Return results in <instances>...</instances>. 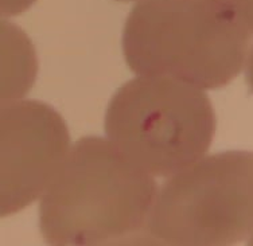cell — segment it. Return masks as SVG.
Returning <instances> with one entry per match:
<instances>
[{
  "label": "cell",
  "instance_id": "obj_1",
  "mask_svg": "<svg viewBox=\"0 0 253 246\" xmlns=\"http://www.w3.org/2000/svg\"><path fill=\"white\" fill-rule=\"evenodd\" d=\"M148 172L98 136L80 139L44 191L39 229L50 245H113L144 237L155 201Z\"/></svg>",
  "mask_w": 253,
  "mask_h": 246
},
{
  "label": "cell",
  "instance_id": "obj_2",
  "mask_svg": "<svg viewBox=\"0 0 253 246\" xmlns=\"http://www.w3.org/2000/svg\"><path fill=\"white\" fill-rule=\"evenodd\" d=\"M251 34L221 0H143L123 31V53L139 76H169L201 89L239 76Z\"/></svg>",
  "mask_w": 253,
  "mask_h": 246
},
{
  "label": "cell",
  "instance_id": "obj_3",
  "mask_svg": "<svg viewBox=\"0 0 253 246\" xmlns=\"http://www.w3.org/2000/svg\"><path fill=\"white\" fill-rule=\"evenodd\" d=\"M208 94L169 76H139L116 90L105 133L124 156L154 176H171L200 160L215 133Z\"/></svg>",
  "mask_w": 253,
  "mask_h": 246
},
{
  "label": "cell",
  "instance_id": "obj_4",
  "mask_svg": "<svg viewBox=\"0 0 253 246\" xmlns=\"http://www.w3.org/2000/svg\"><path fill=\"white\" fill-rule=\"evenodd\" d=\"M253 234V152L225 151L171 175L156 193L144 244L225 246Z\"/></svg>",
  "mask_w": 253,
  "mask_h": 246
},
{
  "label": "cell",
  "instance_id": "obj_5",
  "mask_svg": "<svg viewBox=\"0 0 253 246\" xmlns=\"http://www.w3.org/2000/svg\"><path fill=\"white\" fill-rule=\"evenodd\" d=\"M70 151L66 123L42 101H5L0 108V215L42 197Z\"/></svg>",
  "mask_w": 253,
  "mask_h": 246
},
{
  "label": "cell",
  "instance_id": "obj_6",
  "mask_svg": "<svg viewBox=\"0 0 253 246\" xmlns=\"http://www.w3.org/2000/svg\"><path fill=\"white\" fill-rule=\"evenodd\" d=\"M3 80L1 98L8 101L29 92L35 77V57L33 46L18 27L3 22Z\"/></svg>",
  "mask_w": 253,
  "mask_h": 246
},
{
  "label": "cell",
  "instance_id": "obj_7",
  "mask_svg": "<svg viewBox=\"0 0 253 246\" xmlns=\"http://www.w3.org/2000/svg\"><path fill=\"white\" fill-rule=\"evenodd\" d=\"M221 3L228 8L240 24L253 34V0H221Z\"/></svg>",
  "mask_w": 253,
  "mask_h": 246
},
{
  "label": "cell",
  "instance_id": "obj_8",
  "mask_svg": "<svg viewBox=\"0 0 253 246\" xmlns=\"http://www.w3.org/2000/svg\"><path fill=\"white\" fill-rule=\"evenodd\" d=\"M35 0H0V11L3 16H14L23 12Z\"/></svg>",
  "mask_w": 253,
  "mask_h": 246
},
{
  "label": "cell",
  "instance_id": "obj_9",
  "mask_svg": "<svg viewBox=\"0 0 253 246\" xmlns=\"http://www.w3.org/2000/svg\"><path fill=\"white\" fill-rule=\"evenodd\" d=\"M245 74H247V81H248L249 86H251L253 92V44L252 47H249L248 55H247V70H245Z\"/></svg>",
  "mask_w": 253,
  "mask_h": 246
},
{
  "label": "cell",
  "instance_id": "obj_10",
  "mask_svg": "<svg viewBox=\"0 0 253 246\" xmlns=\"http://www.w3.org/2000/svg\"><path fill=\"white\" fill-rule=\"evenodd\" d=\"M249 245H253V234L251 237H249V241H248Z\"/></svg>",
  "mask_w": 253,
  "mask_h": 246
},
{
  "label": "cell",
  "instance_id": "obj_11",
  "mask_svg": "<svg viewBox=\"0 0 253 246\" xmlns=\"http://www.w3.org/2000/svg\"><path fill=\"white\" fill-rule=\"evenodd\" d=\"M119 1H133V0H119Z\"/></svg>",
  "mask_w": 253,
  "mask_h": 246
}]
</instances>
